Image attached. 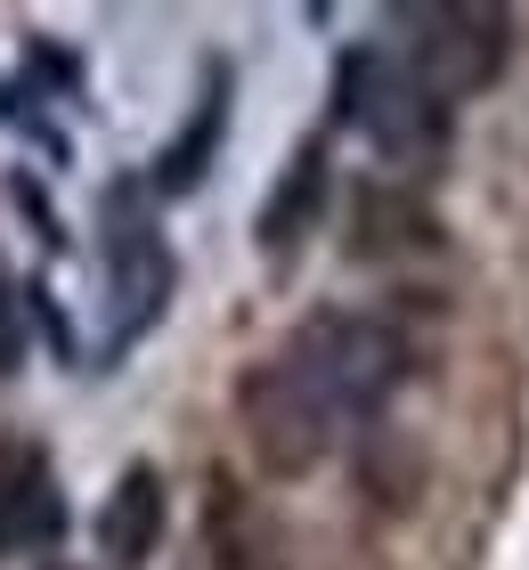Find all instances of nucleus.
Segmentation results:
<instances>
[{
  "mask_svg": "<svg viewBox=\"0 0 529 570\" xmlns=\"http://www.w3.org/2000/svg\"><path fill=\"white\" fill-rule=\"evenodd\" d=\"M270 358L317 400V416H326L334 432L375 424L383 400L400 392L408 367H415V358H408V334L383 326V318H366V309H326V318L294 326V343H277Z\"/></svg>",
  "mask_w": 529,
  "mask_h": 570,
  "instance_id": "obj_1",
  "label": "nucleus"
},
{
  "mask_svg": "<svg viewBox=\"0 0 529 570\" xmlns=\"http://www.w3.org/2000/svg\"><path fill=\"white\" fill-rule=\"evenodd\" d=\"M334 122L366 131L383 155H400V164H432V155L448 147V107L423 98V82L400 58H383V49H342V66H334Z\"/></svg>",
  "mask_w": 529,
  "mask_h": 570,
  "instance_id": "obj_2",
  "label": "nucleus"
},
{
  "mask_svg": "<svg viewBox=\"0 0 529 570\" xmlns=\"http://www.w3.org/2000/svg\"><path fill=\"white\" fill-rule=\"evenodd\" d=\"M408 24V73L423 82V98H472L506 73V49H513V17L506 9H481V0H448V9H400Z\"/></svg>",
  "mask_w": 529,
  "mask_h": 570,
  "instance_id": "obj_3",
  "label": "nucleus"
},
{
  "mask_svg": "<svg viewBox=\"0 0 529 570\" xmlns=\"http://www.w3.org/2000/svg\"><path fill=\"white\" fill-rule=\"evenodd\" d=\"M236 416H245V440H253V456L270 464L277 481H302L317 473V464L334 456V424L317 416V400L302 392L294 375L277 367V358H261V367H245V383H236Z\"/></svg>",
  "mask_w": 529,
  "mask_h": 570,
  "instance_id": "obj_4",
  "label": "nucleus"
},
{
  "mask_svg": "<svg viewBox=\"0 0 529 570\" xmlns=\"http://www.w3.org/2000/svg\"><path fill=\"white\" fill-rule=\"evenodd\" d=\"M106 277H115V351H130L172 302V245L155 237L147 188L130 179L106 188Z\"/></svg>",
  "mask_w": 529,
  "mask_h": 570,
  "instance_id": "obj_5",
  "label": "nucleus"
},
{
  "mask_svg": "<svg viewBox=\"0 0 529 570\" xmlns=\"http://www.w3.org/2000/svg\"><path fill=\"white\" fill-rule=\"evenodd\" d=\"M66 530V505H58V473L33 440H0V562L25 554V547H49Z\"/></svg>",
  "mask_w": 529,
  "mask_h": 570,
  "instance_id": "obj_6",
  "label": "nucleus"
},
{
  "mask_svg": "<svg viewBox=\"0 0 529 570\" xmlns=\"http://www.w3.org/2000/svg\"><path fill=\"white\" fill-rule=\"evenodd\" d=\"M204 538H212V570H294V538H285L277 513L261 498H245L236 481H212Z\"/></svg>",
  "mask_w": 529,
  "mask_h": 570,
  "instance_id": "obj_7",
  "label": "nucleus"
},
{
  "mask_svg": "<svg viewBox=\"0 0 529 570\" xmlns=\"http://www.w3.org/2000/svg\"><path fill=\"white\" fill-rule=\"evenodd\" d=\"M440 245V220L432 204L391 188V179H366L351 196V253L359 262H400V253H432Z\"/></svg>",
  "mask_w": 529,
  "mask_h": 570,
  "instance_id": "obj_8",
  "label": "nucleus"
},
{
  "mask_svg": "<svg viewBox=\"0 0 529 570\" xmlns=\"http://www.w3.org/2000/svg\"><path fill=\"white\" fill-rule=\"evenodd\" d=\"M326 139H302L294 155H285V171H277V188H270V204H261V253H294L310 228H317V213H326Z\"/></svg>",
  "mask_w": 529,
  "mask_h": 570,
  "instance_id": "obj_9",
  "label": "nucleus"
},
{
  "mask_svg": "<svg viewBox=\"0 0 529 570\" xmlns=\"http://www.w3.org/2000/svg\"><path fill=\"white\" fill-rule=\"evenodd\" d=\"M155 538H164V473L155 464H123V481L98 505V547H106V562L139 570L155 554Z\"/></svg>",
  "mask_w": 529,
  "mask_h": 570,
  "instance_id": "obj_10",
  "label": "nucleus"
},
{
  "mask_svg": "<svg viewBox=\"0 0 529 570\" xmlns=\"http://www.w3.org/2000/svg\"><path fill=\"white\" fill-rule=\"evenodd\" d=\"M221 122H228V82L212 73V90H204V107H196V122L179 131L164 155H155V171H147V188L155 196H188L196 179L212 171V147H221Z\"/></svg>",
  "mask_w": 529,
  "mask_h": 570,
  "instance_id": "obj_11",
  "label": "nucleus"
},
{
  "mask_svg": "<svg viewBox=\"0 0 529 570\" xmlns=\"http://www.w3.org/2000/svg\"><path fill=\"white\" fill-rule=\"evenodd\" d=\"M17 367H25V294L0 269V375H17Z\"/></svg>",
  "mask_w": 529,
  "mask_h": 570,
  "instance_id": "obj_12",
  "label": "nucleus"
}]
</instances>
